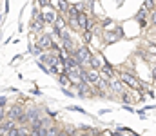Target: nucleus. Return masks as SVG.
I'll list each match as a JSON object with an SVG mask.
<instances>
[{"mask_svg": "<svg viewBox=\"0 0 156 136\" xmlns=\"http://www.w3.org/2000/svg\"><path fill=\"white\" fill-rule=\"evenodd\" d=\"M118 80L122 82V84H125V85H129V87H133V89H142V82L136 78V75L134 73H131V71H120L118 73Z\"/></svg>", "mask_w": 156, "mask_h": 136, "instance_id": "f257e3e1", "label": "nucleus"}, {"mask_svg": "<svg viewBox=\"0 0 156 136\" xmlns=\"http://www.w3.org/2000/svg\"><path fill=\"white\" fill-rule=\"evenodd\" d=\"M69 54L76 60L78 64H80V67H82L83 64H87V62H89V58H91V54H93V53H91L85 45H80V47H75Z\"/></svg>", "mask_w": 156, "mask_h": 136, "instance_id": "f03ea898", "label": "nucleus"}, {"mask_svg": "<svg viewBox=\"0 0 156 136\" xmlns=\"http://www.w3.org/2000/svg\"><path fill=\"white\" fill-rule=\"evenodd\" d=\"M38 62L44 64L45 67H53V65H56V64L60 62V58H58L55 53H51V51H44V53L38 56Z\"/></svg>", "mask_w": 156, "mask_h": 136, "instance_id": "7ed1b4c3", "label": "nucleus"}, {"mask_svg": "<svg viewBox=\"0 0 156 136\" xmlns=\"http://www.w3.org/2000/svg\"><path fill=\"white\" fill-rule=\"evenodd\" d=\"M40 16H42V20H44V24H49V26H53V24L56 22V18H58L56 9H53V7H49V5L40 11Z\"/></svg>", "mask_w": 156, "mask_h": 136, "instance_id": "20e7f679", "label": "nucleus"}, {"mask_svg": "<svg viewBox=\"0 0 156 136\" xmlns=\"http://www.w3.org/2000/svg\"><path fill=\"white\" fill-rule=\"evenodd\" d=\"M26 118H27V125L38 124L40 120H42V116H40V109L38 107H29V109L26 111Z\"/></svg>", "mask_w": 156, "mask_h": 136, "instance_id": "39448f33", "label": "nucleus"}, {"mask_svg": "<svg viewBox=\"0 0 156 136\" xmlns=\"http://www.w3.org/2000/svg\"><path fill=\"white\" fill-rule=\"evenodd\" d=\"M53 44H55V42H53V37H51V35H47V33H45V35H42V37L38 38V42H37V45H38L42 51H51Z\"/></svg>", "mask_w": 156, "mask_h": 136, "instance_id": "423d86ee", "label": "nucleus"}, {"mask_svg": "<svg viewBox=\"0 0 156 136\" xmlns=\"http://www.w3.org/2000/svg\"><path fill=\"white\" fill-rule=\"evenodd\" d=\"M87 65H89V69H94V71H100V69H102V65H104V62H102V58H100L98 54H91V58H89V62H87Z\"/></svg>", "mask_w": 156, "mask_h": 136, "instance_id": "0eeeda50", "label": "nucleus"}, {"mask_svg": "<svg viewBox=\"0 0 156 136\" xmlns=\"http://www.w3.org/2000/svg\"><path fill=\"white\" fill-rule=\"evenodd\" d=\"M76 92H78V96H80V98H85L89 92H94V89H93L89 84H85V82H83V84L76 85Z\"/></svg>", "mask_w": 156, "mask_h": 136, "instance_id": "6e6552de", "label": "nucleus"}, {"mask_svg": "<svg viewBox=\"0 0 156 136\" xmlns=\"http://www.w3.org/2000/svg\"><path fill=\"white\" fill-rule=\"evenodd\" d=\"M100 75H104V78H107V80H111L116 73H115V69L109 65V64H104L102 65V69H100Z\"/></svg>", "mask_w": 156, "mask_h": 136, "instance_id": "1a4fd4ad", "label": "nucleus"}, {"mask_svg": "<svg viewBox=\"0 0 156 136\" xmlns=\"http://www.w3.org/2000/svg\"><path fill=\"white\" fill-rule=\"evenodd\" d=\"M76 20H78V26H80V29H82V31H85V29H87L89 16H87L83 11H80V13H78V16H76Z\"/></svg>", "mask_w": 156, "mask_h": 136, "instance_id": "9d476101", "label": "nucleus"}, {"mask_svg": "<svg viewBox=\"0 0 156 136\" xmlns=\"http://www.w3.org/2000/svg\"><path fill=\"white\" fill-rule=\"evenodd\" d=\"M109 91H113V92H116V94H123V84L120 82V80H111V87Z\"/></svg>", "mask_w": 156, "mask_h": 136, "instance_id": "9b49d317", "label": "nucleus"}, {"mask_svg": "<svg viewBox=\"0 0 156 136\" xmlns=\"http://www.w3.org/2000/svg\"><path fill=\"white\" fill-rule=\"evenodd\" d=\"M42 29H44V20H42V16H38V18H35V20H33V24H31V31L40 33Z\"/></svg>", "mask_w": 156, "mask_h": 136, "instance_id": "f8f14e48", "label": "nucleus"}, {"mask_svg": "<svg viewBox=\"0 0 156 136\" xmlns=\"http://www.w3.org/2000/svg\"><path fill=\"white\" fill-rule=\"evenodd\" d=\"M78 13H80L78 5L71 4V5H69V9H67V13H66V16H67V18H76V16H78Z\"/></svg>", "mask_w": 156, "mask_h": 136, "instance_id": "ddd939ff", "label": "nucleus"}, {"mask_svg": "<svg viewBox=\"0 0 156 136\" xmlns=\"http://www.w3.org/2000/svg\"><path fill=\"white\" fill-rule=\"evenodd\" d=\"M118 38H120V35L118 33H105V42L107 44H113V42H118Z\"/></svg>", "mask_w": 156, "mask_h": 136, "instance_id": "4468645a", "label": "nucleus"}, {"mask_svg": "<svg viewBox=\"0 0 156 136\" xmlns=\"http://www.w3.org/2000/svg\"><path fill=\"white\" fill-rule=\"evenodd\" d=\"M60 131H62V127H58V125H51V127L47 129V136H58L60 134Z\"/></svg>", "mask_w": 156, "mask_h": 136, "instance_id": "2eb2a0df", "label": "nucleus"}, {"mask_svg": "<svg viewBox=\"0 0 156 136\" xmlns=\"http://www.w3.org/2000/svg\"><path fill=\"white\" fill-rule=\"evenodd\" d=\"M58 82L62 84V87H64V89H66L67 85H71V82H69V78H67V75H60V76H58Z\"/></svg>", "mask_w": 156, "mask_h": 136, "instance_id": "dca6fc26", "label": "nucleus"}, {"mask_svg": "<svg viewBox=\"0 0 156 136\" xmlns=\"http://www.w3.org/2000/svg\"><path fill=\"white\" fill-rule=\"evenodd\" d=\"M147 15H149V11L142 7V9H140V11L136 13V20H145V16H147Z\"/></svg>", "mask_w": 156, "mask_h": 136, "instance_id": "f3484780", "label": "nucleus"}, {"mask_svg": "<svg viewBox=\"0 0 156 136\" xmlns=\"http://www.w3.org/2000/svg\"><path fill=\"white\" fill-rule=\"evenodd\" d=\"M29 51H31V53H33L35 56H40V54L44 53V51H42V49H40V47H38L37 44H35V45H29Z\"/></svg>", "mask_w": 156, "mask_h": 136, "instance_id": "a211bd4d", "label": "nucleus"}, {"mask_svg": "<svg viewBox=\"0 0 156 136\" xmlns=\"http://www.w3.org/2000/svg\"><path fill=\"white\" fill-rule=\"evenodd\" d=\"M144 9H147V11L151 13V11L154 9V0H145V2H144Z\"/></svg>", "mask_w": 156, "mask_h": 136, "instance_id": "6ab92c4d", "label": "nucleus"}, {"mask_svg": "<svg viewBox=\"0 0 156 136\" xmlns=\"http://www.w3.org/2000/svg\"><path fill=\"white\" fill-rule=\"evenodd\" d=\"M69 27H71L73 31H78V29H80V26H78V20H76V18H69Z\"/></svg>", "mask_w": 156, "mask_h": 136, "instance_id": "aec40b11", "label": "nucleus"}, {"mask_svg": "<svg viewBox=\"0 0 156 136\" xmlns=\"http://www.w3.org/2000/svg\"><path fill=\"white\" fill-rule=\"evenodd\" d=\"M131 102H133L131 96H129L127 92H123V94H122V103H123V105H131Z\"/></svg>", "mask_w": 156, "mask_h": 136, "instance_id": "412c9836", "label": "nucleus"}, {"mask_svg": "<svg viewBox=\"0 0 156 136\" xmlns=\"http://www.w3.org/2000/svg\"><path fill=\"white\" fill-rule=\"evenodd\" d=\"M91 38H93V31H83V42H85V44H89V42H91Z\"/></svg>", "mask_w": 156, "mask_h": 136, "instance_id": "4be33fe9", "label": "nucleus"}, {"mask_svg": "<svg viewBox=\"0 0 156 136\" xmlns=\"http://www.w3.org/2000/svg\"><path fill=\"white\" fill-rule=\"evenodd\" d=\"M149 22H151V24L156 27V9H153V11L149 13Z\"/></svg>", "mask_w": 156, "mask_h": 136, "instance_id": "5701e85b", "label": "nucleus"}, {"mask_svg": "<svg viewBox=\"0 0 156 136\" xmlns=\"http://www.w3.org/2000/svg\"><path fill=\"white\" fill-rule=\"evenodd\" d=\"M5 136H20V129H18V127H13V129H11Z\"/></svg>", "mask_w": 156, "mask_h": 136, "instance_id": "b1692460", "label": "nucleus"}, {"mask_svg": "<svg viewBox=\"0 0 156 136\" xmlns=\"http://www.w3.org/2000/svg\"><path fill=\"white\" fill-rule=\"evenodd\" d=\"M147 51H149L151 54H154V56H156V44H147Z\"/></svg>", "mask_w": 156, "mask_h": 136, "instance_id": "393cba45", "label": "nucleus"}, {"mask_svg": "<svg viewBox=\"0 0 156 136\" xmlns=\"http://www.w3.org/2000/svg\"><path fill=\"white\" fill-rule=\"evenodd\" d=\"M67 109H69V111H76V113H85V111H83L82 107H78V105H69Z\"/></svg>", "mask_w": 156, "mask_h": 136, "instance_id": "a878e982", "label": "nucleus"}, {"mask_svg": "<svg viewBox=\"0 0 156 136\" xmlns=\"http://www.w3.org/2000/svg\"><path fill=\"white\" fill-rule=\"evenodd\" d=\"M5 114H7V113H5V107H0V124L5 120Z\"/></svg>", "mask_w": 156, "mask_h": 136, "instance_id": "bb28decb", "label": "nucleus"}, {"mask_svg": "<svg viewBox=\"0 0 156 136\" xmlns=\"http://www.w3.org/2000/svg\"><path fill=\"white\" fill-rule=\"evenodd\" d=\"M49 2H51V0H38V5L44 9V7H47V5H49Z\"/></svg>", "mask_w": 156, "mask_h": 136, "instance_id": "cd10ccee", "label": "nucleus"}, {"mask_svg": "<svg viewBox=\"0 0 156 136\" xmlns=\"http://www.w3.org/2000/svg\"><path fill=\"white\" fill-rule=\"evenodd\" d=\"M5 103H7V100L4 96H0V107H5Z\"/></svg>", "mask_w": 156, "mask_h": 136, "instance_id": "c85d7f7f", "label": "nucleus"}, {"mask_svg": "<svg viewBox=\"0 0 156 136\" xmlns=\"http://www.w3.org/2000/svg\"><path fill=\"white\" fill-rule=\"evenodd\" d=\"M140 22V27H147V20H138Z\"/></svg>", "mask_w": 156, "mask_h": 136, "instance_id": "c756f323", "label": "nucleus"}, {"mask_svg": "<svg viewBox=\"0 0 156 136\" xmlns=\"http://www.w3.org/2000/svg\"><path fill=\"white\" fill-rule=\"evenodd\" d=\"M153 80L156 82V64L153 65Z\"/></svg>", "mask_w": 156, "mask_h": 136, "instance_id": "7c9ffc66", "label": "nucleus"}, {"mask_svg": "<svg viewBox=\"0 0 156 136\" xmlns=\"http://www.w3.org/2000/svg\"><path fill=\"white\" fill-rule=\"evenodd\" d=\"M123 109H125V111H129V113H133V107H131V105H123Z\"/></svg>", "mask_w": 156, "mask_h": 136, "instance_id": "2f4dec72", "label": "nucleus"}]
</instances>
